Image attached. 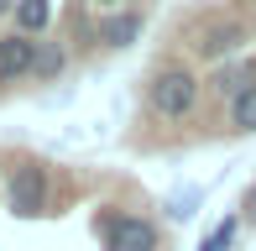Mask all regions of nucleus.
<instances>
[{
    "label": "nucleus",
    "instance_id": "nucleus-1",
    "mask_svg": "<svg viewBox=\"0 0 256 251\" xmlns=\"http://www.w3.org/2000/svg\"><path fill=\"white\" fill-rule=\"evenodd\" d=\"M183 126H204V78L188 58L157 52V63L142 78V110H136L131 146H142V152L172 146L188 136Z\"/></svg>",
    "mask_w": 256,
    "mask_h": 251
},
{
    "label": "nucleus",
    "instance_id": "nucleus-2",
    "mask_svg": "<svg viewBox=\"0 0 256 251\" xmlns=\"http://www.w3.org/2000/svg\"><path fill=\"white\" fill-rule=\"evenodd\" d=\"M256 42V6H188L172 21V48L188 63H230Z\"/></svg>",
    "mask_w": 256,
    "mask_h": 251
},
{
    "label": "nucleus",
    "instance_id": "nucleus-3",
    "mask_svg": "<svg viewBox=\"0 0 256 251\" xmlns=\"http://www.w3.org/2000/svg\"><path fill=\"white\" fill-rule=\"evenodd\" d=\"M52 178H58V168H52V162H42V157L21 152L16 162H10V173H6V210L16 214V220L52 214V204H58Z\"/></svg>",
    "mask_w": 256,
    "mask_h": 251
},
{
    "label": "nucleus",
    "instance_id": "nucleus-4",
    "mask_svg": "<svg viewBox=\"0 0 256 251\" xmlns=\"http://www.w3.org/2000/svg\"><path fill=\"white\" fill-rule=\"evenodd\" d=\"M100 251H168V230L142 210H100L94 214Z\"/></svg>",
    "mask_w": 256,
    "mask_h": 251
},
{
    "label": "nucleus",
    "instance_id": "nucleus-5",
    "mask_svg": "<svg viewBox=\"0 0 256 251\" xmlns=\"http://www.w3.org/2000/svg\"><path fill=\"white\" fill-rule=\"evenodd\" d=\"M58 37L68 42V52H74L78 63L104 58V52H100V16H94L89 0H68V6L58 10Z\"/></svg>",
    "mask_w": 256,
    "mask_h": 251
},
{
    "label": "nucleus",
    "instance_id": "nucleus-6",
    "mask_svg": "<svg viewBox=\"0 0 256 251\" xmlns=\"http://www.w3.org/2000/svg\"><path fill=\"white\" fill-rule=\"evenodd\" d=\"M246 89H256V58H230L220 63L214 74L204 78V105L214 100V105H230L236 94H246Z\"/></svg>",
    "mask_w": 256,
    "mask_h": 251
},
{
    "label": "nucleus",
    "instance_id": "nucleus-7",
    "mask_svg": "<svg viewBox=\"0 0 256 251\" xmlns=\"http://www.w3.org/2000/svg\"><path fill=\"white\" fill-rule=\"evenodd\" d=\"M32 52H37V42L21 37V32H6V37H0V94H10L16 84L32 78Z\"/></svg>",
    "mask_w": 256,
    "mask_h": 251
},
{
    "label": "nucleus",
    "instance_id": "nucleus-8",
    "mask_svg": "<svg viewBox=\"0 0 256 251\" xmlns=\"http://www.w3.org/2000/svg\"><path fill=\"white\" fill-rule=\"evenodd\" d=\"M142 32H146V10L142 6L110 10V16H100V52H126Z\"/></svg>",
    "mask_w": 256,
    "mask_h": 251
},
{
    "label": "nucleus",
    "instance_id": "nucleus-9",
    "mask_svg": "<svg viewBox=\"0 0 256 251\" xmlns=\"http://www.w3.org/2000/svg\"><path fill=\"white\" fill-rule=\"evenodd\" d=\"M68 68H74L68 42H63V37H37V52H32V78H26V84H58Z\"/></svg>",
    "mask_w": 256,
    "mask_h": 251
},
{
    "label": "nucleus",
    "instance_id": "nucleus-10",
    "mask_svg": "<svg viewBox=\"0 0 256 251\" xmlns=\"http://www.w3.org/2000/svg\"><path fill=\"white\" fill-rule=\"evenodd\" d=\"M10 21L16 26L10 32H21V37H48V26L58 21V10H52V0H16V10H10Z\"/></svg>",
    "mask_w": 256,
    "mask_h": 251
},
{
    "label": "nucleus",
    "instance_id": "nucleus-11",
    "mask_svg": "<svg viewBox=\"0 0 256 251\" xmlns=\"http://www.w3.org/2000/svg\"><path fill=\"white\" fill-rule=\"evenodd\" d=\"M225 131L230 136H256V89H246V94H236L225 105Z\"/></svg>",
    "mask_w": 256,
    "mask_h": 251
},
{
    "label": "nucleus",
    "instance_id": "nucleus-12",
    "mask_svg": "<svg viewBox=\"0 0 256 251\" xmlns=\"http://www.w3.org/2000/svg\"><path fill=\"white\" fill-rule=\"evenodd\" d=\"M236 230H240V214H225V220L214 225V230L199 241V251H230V241H236Z\"/></svg>",
    "mask_w": 256,
    "mask_h": 251
},
{
    "label": "nucleus",
    "instance_id": "nucleus-13",
    "mask_svg": "<svg viewBox=\"0 0 256 251\" xmlns=\"http://www.w3.org/2000/svg\"><path fill=\"white\" fill-rule=\"evenodd\" d=\"M240 220H246V225H256V184L240 194Z\"/></svg>",
    "mask_w": 256,
    "mask_h": 251
},
{
    "label": "nucleus",
    "instance_id": "nucleus-14",
    "mask_svg": "<svg viewBox=\"0 0 256 251\" xmlns=\"http://www.w3.org/2000/svg\"><path fill=\"white\" fill-rule=\"evenodd\" d=\"M89 6H94L100 16H110V10H126V6H131V0H89Z\"/></svg>",
    "mask_w": 256,
    "mask_h": 251
},
{
    "label": "nucleus",
    "instance_id": "nucleus-15",
    "mask_svg": "<svg viewBox=\"0 0 256 251\" xmlns=\"http://www.w3.org/2000/svg\"><path fill=\"white\" fill-rule=\"evenodd\" d=\"M10 10H16V0H0V21H6V16H10Z\"/></svg>",
    "mask_w": 256,
    "mask_h": 251
},
{
    "label": "nucleus",
    "instance_id": "nucleus-16",
    "mask_svg": "<svg viewBox=\"0 0 256 251\" xmlns=\"http://www.w3.org/2000/svg\"><path fill=\"white\" fill-rule=\"evenodd\" d=\"M131 6H142V10H146V6H152V0H131Z\"/></svg>",
    "mask_w": 256,
    "mask_h": 251
},
{
    "label": "nucleus",
    "instance_id": "nucleus-17",
    "mask_svg": "<svg viewBox=\"0 0 256 251\" xmlns=\"http://www.w3.org/2000/svg\"><path fill=\"white\" fill-rule=\"evenodd\" d=\"M0 168H6V157H0Z\"/></svg>",
    "mask_w": 256,
    "mask_h": 251
}]
</instances>
